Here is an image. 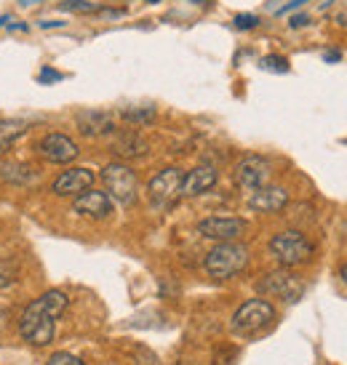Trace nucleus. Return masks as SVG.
<instances>
[{"label":"nucleus","mask_w":347,"mask_h":365,"mask_svg":"<svg viewBox=\"0 0 347 365\" xmlns=\"http://www.w3.org/2000/svg\"><path fill=\"white\" fill-rule=\"evenodd\" d=\"M46 365H86L81 360V357L70 355V352H54L49 360H46Z\"/></svg>","instance_id":"obj_21"},{"label":"nucleus","mask_w":347,"mask_h":365,"mask_svg":"<svg viewBox=\"0 0 347 365\" xmlns=\"http://www.w3.org/2000/svg\"><path fill=\"white\" fill-rule=\"evenodd\" d=\"M256 24H259V19H256L254 14H238L235 16V27L238 30H254Z\"/></svg>","instance_id":"obj_23"},{"label":"nucleus","mask_w":347,"mask_h":365,"mask_svg":"<svg viewBox=\"0 0 347 365\" xmlns=\"http://www.w3.org/2000/svg\"><path fill=\"white\" fill-rule=\"evenodd\" d=\"M256 291L267 299H281V302H296L299 296L305 294V280L299 274L288 272L286 267L278 269V272L265 274L259 283H256Z\"/></svg>","instance_id":"obj_6"},{"label":"nucleus","mask_w":347,"mask_h":365,"mask_svg":"<svg viewBox=\"0 0 347 365\" xmlns=\"http://www.w3.org/2000/svg\"><path fill=\"white\" fill-rule=\"evenodd\" d=\"M193 3H203V0H193Z\"/></svg>","instance_id":"obj_32"},{"label":"nucleus","mask_w":347,"mask_h":365,"mask_svg":"<svg viewBox=\"0 0 347 365\" xmlns=\"http://www.w3.org/2000/svg\"><path fill=\"white\" fill-rule=\"evenodd\" d=\"M123 120L126 123H131V125H147V123H153L155 120V110L153 107H129V110H123Z\"/></svg>","instance_id":"obj_19"},{"label":"nucleus","mask_w":347,"mask_h":365,"mask_svg":"<svg viewBox=\"0 0 347 365\" xmlns=\"http://www.w3.org/2000/svg\"><path fill=\"white\" fill-rule=\"evenodd\" d=\"M182 168H164L161 173H155L150 184H147V197H150V203L155 208H166V205H171L176 197H179V187H182Z\"/></svg>","instance_id":"obj_8"},{"label":"nucleus","mask_w":347,"mask_h":365,"mask_svg":"<svg viewBox=\"0 0 347 365\" xmlns=\"http://www.w3.org/2000/svg\"><path fill=\"white\" fill-rule=\"evenodd\" d=\"M270 182V160L262 155H246L235 165V184L243 192H254Z\"/></svg>","instance_id":"obj_9"},{"label":"nucleus","mask_w":347,"mask_h":365,"mask_svg":"<svg viewBox=\"0 0 347 365\" xmlns=\"http://www.w3.org/2000/svg\"><path fill=\"white\" fill-rule=\"evenodd\" d=\"M94 182H96V173L91 168H83V165H75V168H67L61 171L51 184V192L56 197H78L81 192L91 190Z\"/></svg>","instance_id":"obj_11"},{"label":"nucleus","mask_w":347,"mask_h":365,"mask_svg":"<svg viewBox=\"0 0 347 365\" xmlns=\"http://www.w3.org/2000/svg\"><path fill=\"white\" fill-rule=\"evenodd\" d=\"M41 81H43V83H49V81H61V75H59V72H54V70H43V72H41Z\"/></svg>","instance_id":"obj_25"},{"label":"nucleus","mask_w":347,"mask_h":365,"mask_svg":"<svg viewBox=\"0 0 347 365\" xmlns=\"http://www.w3.org/2000/svg\"><path fill=\"white\" fill-rule=\"evenodd\" d=\"M102 184L104 192L121 205H131L136 200V195H139L136 171L126 163H107L102 168Z\"/></svg>","instance_id":"obj_4"},{"label":"nucleus","mask_w":347,"mask_h":365,"mask_svg":"<svg viewBox=\"0 0 347 365\" xmlns=\"http://www.w3.org/2000/svg\"><path fill=\"white\" fill-rule=\"evenodd\" d=\"M113 153L118 158H142V155H147V142L136 131L118 133L113 142Z\"/></svg>","instance_id":"obj_16"},{"label":"nucleus","mask_w":347,"mask_h":365,"mask_svg":"<svg viewBox=\"0 0 347 365\" xmlns=\"http://www.w3.org/2000/svg\"><path fill=\"white\" fill-rule=\"evenodd\" d=\"M339 277H342V283L347 285V262L342 264V269H339Z\"/></svg>","instance_id":"obj_29"},{"label":"nucleus","mask_w":347,"mask_h":365,"mask_svg":"<svg viewBox=\"0 0 347 365\" xmlns=\"http://www.w3.org/2000/svg\"><path fill=\"white\" fill-rule=\"evenodd\" d=\"M30 131V123L27 120H0V155L11 150V144L16 142L19 136Z\"/></svg>","instance_id":"obj_17"},{"label":"nucleus","mask_w":347,"mask_h":365,"mask_svg":"<svg viewBox=\"0 0 347 365\" xmlns=\"http://www.w3.org/2000/svg\"><path fill=\"white\" fill-rule=\"evenodd\" d=\"M0 176H3L6 182H32V179H35L32 168L30 165H24V163H11V165H3V168H0Z\"/></svg>","instance_id":"obj_18"},{"label":"nucleus","mask_w":347,"mask_h":365,"mask_svg":"<svg viewBox=\"0 0 347 365\" xmlns=\"http://www.w3.org/2000/svg\"><path fill=\"white\" fill-rule=\"evenodd\" d=\"M61 9L75 11V14H96V11H102L96 3H89V0H64V3H61Z\"/></svg>","instance_id":"obj_20"},{"label":"nucleus","mask_w":347,"mask_h":365,"mask_svg":"<svg viewBox=\"0 0 347 365\" xmlns=\"http://www.w3.org/2000/svg\"><path fill=\"white\" fill-rule=\"evenodd\" d=\"M307 0H291V3H286L283 9H281V14H288V11H294V9H299V6H305Z\"/></svg>","instance_id":"obj_27"},{"label":"nucleus","mask_w":347,"mask_h":365,"mask_svg":"<svg viewBox=\"0 0 347 365\" xmlns=\"http://www.w3.org/2000/svg\"><path fill=\"white\" fill-rule=\"evenodd\" d=\"M273 320H276V307L267 299H248L246 304L238 307L230 325L238 336H254L259 331H265Z\"/></svg>","instance_id":"obj_5"},{"label":"nucleus","mask_w":347,"mask_h":365,"mask_svg":"<svg viewBox=\"0 0 347 365\" xmlns=\"http://www.w3.org/2000/svg\"><path fill=\"white\" fill-rule=\"evenodd\" d=\"M248 224L246 219H238V216H208L203 222H198V232L206 240H216V243H230V240H238L241 235H246Z\"/></svg>","instance_id":"obj_10"},{"label":"nucleus","mask_w":347,"mask_h":365,"mask_svg":"<svg viewBox=\"0 0 347 365\" xmlns=\"http://www.w3.org/2000/svg\"><path fill=\"white\" fill-rule=\"evenodd\" d=\"M35 155L46 163H54V165H67L81 155V150L64 133H46L35 142Z\"/></svg>","instance_id":"obj_7"},{"label":"nucleus","mask_w":347,"mask_h":365,"mask_svg":"<svg viewBox=\"0 0 347 365\" xmlns=\"http://www.w3.org/2000/svg\"><path fill=\"white\" fill-rule=\"evenodd\" d=\"M262 67L273 72H288V59H283V56H265Z\"/></svg>","instance_id":"obj_22"},{"label":"nucleus","mask_w":347,"mask_h":365,"mask_svg":"<svg viewBox=\"0 0 347 365\" xmlns=\"http://www.w3.org/2000/svg\"><path fill=\"white\" fill-rule=\"evenodd\" d=\"M78 131L83 136H107V133L115 131V115L113 112H104V110H83L78 112Z\"/></svg>","instance_id":"obj_15"},{"label":"nucleus","mask_w":347,"mask_h":365,"mask_svg":"<svg viewBox=\"0 0 347 365\" xmlns=\"http://www.w3.org/2000/svg\"><path fill=\"white\" fill-rule=\"evenodd\" d=\"M72 211L78 216H86V219H99L102 222L113 213V197L107 192H99V190H86L72 200Z\"/></svg>","instance_id":"obj_12"},{"label":"nucleus","mask_w":347,"mask_h":365,"mask_svg":"<svg viewBox=\"0 0 347 365\" xmlns=\"http://www.w3.org/2000/svg\"><path fill=\"white\" fill-rule=\"evenodd\" d=\"M147 3H161V0H147Z\"/></svg>","instance_id":"obj_31"},{"label":"nucleus","mask_w":347,"mask_h":365,"mask_svg":"<svg viewBox=\"0 0 347 365\" xmlns=\"http://www.w3.org/2000/svg\"><path fill=\"white\" fill-rule=\"evenodd\" d=\"M307 21H310V16H305V14H299V16H294V19L288 21V24H291V27L296 30V27H305Z\"/></svg>","instance_id":"obj_26"},{"label":"nucleus","mask_w":347,"mask_h":365,"mask_svg":"<svg viewBox=\"0 0 347 365\" xmlns=\"http://www.w3.org/2000/svg\"><path fill=\"white\" fill-rule=\"evenodd\" d=\"M136 365H158V357H155L150 349L139 346V349H136Z\"/></svg>","instance_id":"obj_24"},{"label":"nucleus","mask_w":347,"mask_h":365,"mask_svg":"<svg viewBox=\"0 0 347 365\" xmlns=\"http://www.w3.org/2000/svg\"><path fill=\"white\" fill-rule=\"evenodd\" d=\"M248 267V248L238 240L230 243H216L203 259V269L214 280H230L235 274H241Z\"/></svg>","instance_id":"obj_2"},{"label":"nucleus","mask_w":347,"mask_h":365,"mask_svg":"<svg viewBox=\"0 0 347 365\" xmlns=\"http://www.w3.org/2000/svg\"><path fill=\"white\" fill-rule=\"evenodd\" d=\"M270 254H273V259L281 267L291 269V267H302V264L310 262L313 254H316V248H313V243L302 232L286 230V232H278L270 240Z\"/></svg>","instance_id":"obj_3"},{"label":"nucleus","mask_w":347,"mask_h":365,"mask_svg":"<svg viewBox=\"0 0 347 365\" xmlns=\"http://www.w3.org/2000/svg\"><path fill=\"white\" fill-rule=\"evenodd\" d=\"M67 307H70L67 294L46 291L43 296H38L35 302L24 307V312L19 317V336L35 349L49 346L56 336V320L67 312Z\"/></svg>","instance_id":"obj_1"},{"label":"nucleus","mask_w":347,"mask_h":365,"mask_svg":"<svg viewBox=\"0 0 347 365\" xmlns=\"http://www.w3.org/2000/svg\"><path fill=\"white\" fill-rule=\"evenodd\" d=\"M286 205H288V192L283 187H270V184H265V187H259V190H254V192L248 195V208L256 213H278L283 211Z\"/></svg>","instance_id":"obj_13"},{"label":"nucleus","mask_w":347,"mask_h":365,"mask_svg":"<svg viewBox=\"0 0 347 365\" xmlns=\"http://www.w3.org/2000/svg\"><path fill=\"white\" fill-rule=\"evenodd\" d=\"M219 173L214 165H198L190 173L182 176V187H179V197H198V195L208 192L216 184Z\"/></svg>","instance_id":"obj_14"},{"label":"nucleus","mask_w":347,"mask_h":365,"mask_svg":"<svg viewBox=\"0 0 347 365\" xmlns=\"http://www.w3.org/2000/svg\"><path fill=\"white\" fill-rule=\"evenodd\" d=\"M41 27H61V21H41Z\"/></svg>","instance_id":"obj_30"},{"label":"nucleus","mask_w":347,"mask_h":365,"mask_svg":"<svg viewBox=\"0 0 347 365\" xmlns=\"http://www.w3.org/2000/svg\"><path fill=\"white\" fill-rule=\"evenodd\" d=\"M339 59H342L339 51H326V61H339Z\"/></svg>","instance_id":"obj_28"}]
</instances>
